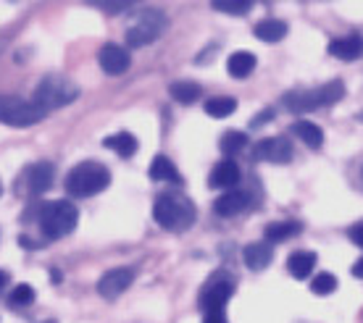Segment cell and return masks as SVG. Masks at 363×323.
<instances>
[{"label": "cell", "instance_id": "obj_1", "mask_svg": "<svg viewBox=\"0 0 363 323\" xmlns=\"http://www.w3.org/2000/svg\"><path fill=\"white\" fill-rule=\"evenodd\" d=\"M111 184V171L98 161L77 163L66 174V192L72 198H95Z\"/></svg>", "mask_w": 363, "mask_h": 323}, {"label": "cell", "instance_id": "obj_2", "mask_svg": "<svg viewBox=\"0 0 363 323\" xmlns=\"http://www.w3.org/2000/svg\"><path fill=\"white\" fill-rule=\"evenodd\" d=\"M345 98V84L340 79H332L327 84H321L316 90H295L284 95V108L292 110V113H311V110H318V108L335 106Z\"/></svg>", "mask_w": 363, "mask_h": 323}, {"label": "cell", "instance_id": "obj_3", "mask_svg": "<svg viewBox=\"0 0 363 323\" xmlns=\"http://www.w3.org/2000/svg\"><path fill=\"white\" fill-rule=\"evenodd\" d=\"M79 210L69 200H50L40 208V226L45 232L48 239H61L77 229Z\"/></svg>", "mask_w": 363, "mask_h": 323}, {"label": "cell", "instance_id": "obj_4", "mask_svg": "<svg viewBox=\"0 0 363 323\" xmlns=\"http://www.w3.org/2000/svg\"><path fill=\"white\" fill-rule=\"evenodd\" d=\"M79 84L72 81L69 76H45V79L37 84L35 90V103L43 110H55V108L72 106L74 100L79 98Z\"/></svg>", "mask_w": 363, "mask_h": 323}, {"label": "cell", "instance_id": "obj_5", "mask_svg": "<svg viewBox=\"0 0 363 323\" xmlns=\"http://www.w3.org/2000/svg\"><path fill=\"white\" fill-rule=\"evenodd\" d=\"M153 218L164 229L179 232V229H187L195 221V208H192L190 200L177 198V195H158L153 203Z\"/></svg>", "mask_w": 363, "mask_h": 323}, {"label": "cell", "instance_id": "obj_6", "mask_svg": "<svg viewBox=\"0 0 363 323\" xmlns=\"http://www.w3.org/2000/svg\"><path fill=\"white\" fill-rule=\"evenodd\" d=\"M166 27H169V21L161 11H143V13H137L135 21L127 27V45L129 47H145V45H153L158 37L164 35Z\"/></svg>", "mask_w": 363, "mask_h": 323}, {"label": "cell", "instance_id": "obj_7", "mask_svg": "<svg viewBox=\"0 0 363 323\" xmlns=\"http://www.w3.org/2000/svg\"><path fill=\"white\" fill-rule=\"evenodd\" d=\"M45 116H48V110H43L37 103L13 98V95H0V124L27 129V126L40 124Z\"/></svg>", "mask_w": 363, "mask_h": 323}, {"label": "cell", "instance_id": "obj_8", "mask_svg": "<svg viewBox=\"0 0 363 323\" xmlns=\"http://www.w3.org/2000/svg\"><path fill=\"white\" fill-rule=\"evenodd\" d=\"M132 281H135V268H111L100 276L98 295L103 300H116L132 287Z\"/></svg>", "mask_w": 363, "mask_h": 323}, {"label": "cell", "instance_id": "obj_9", "mask_svg": "<svg viewBox=\"0 0 363 323\" xmlns=\"http://www.w3.org/2000/svg\"><path fill=\"white\" fill-rule=\"evenodd\" d=\"M53 179H55V169L53 163H32L24 174H21V187L27 195H43L48 189L53 187Z\"/></svg>", "mask_w": 363, "mask_h": 323}, {"label": "cell", "instance_id": "obj_10", "mask_svg": "<svg viewBox=\"0 0 363 323\" xmlns=\"http://www.w3.org/2000/svg\"><path fill=\"white\" fill-rule=\"evenodd\" d=\"M253 155L258 161H266V163H290L292 161V142H287L284 137H266L261 142L255 144Z\"/></svg>", "mask_w": 363, "mask_h": 323}, {"label": "cell", "instance_id": "obj_11", "mask_svg": "<svg viewBox=\"0 0 363 323\" xmlns=\"http://www.w3.org/2000/svg\"><path fill=\"white\" fill-rule=\"evenodd\" d=\"M98 63H100V69H103L106 74H111V76H118V74H124L129 69L132 58H129V53L121 45H116V42H108V45L100 47Z\"/></svg>", "mask_w": 363, "mask_h": 323}, {"label": "cell", "instance_id": "obj_12", "mask_svg": "<svg viewBox=\"0 0 363 323\" xmlns=\"http://www.w3.org/2000/svg\"><path fill=\"white\" fill-rule=\"evenodd\" d=\"M232 295H235V287H232V281H227V278H216V281L206 284V289L200 292V307H203V310L224 307V305H227V300Z\"/></svg>", "mask_w": 363, "mask_h": 323}, {"label": "cell", "instance_id": "obj_13", "mask_svg": "<svg viewBox=\"0 0 363 323\" xmlns=\"http://www.w3.org/2000/svg\"><path fill=\"white\" fill-rule=\"evenodd\" d=\"M247 205H250V200H247L245 192H240V189H227V192L213 203V210H216V215H221V218H232V215L242 213Z\"/></svg>", "mask_w": 363, "mask_h": 323}, {"label": "cell", "instance_id": "obj_14", "mask_svg": "<svg viewBox=\"0 0 363 323\" xmlns=\"http://www.w3.org/2000/svg\"><path fill=\"white\" fill-rule=\"evenodd\" d=\"M237 181H240V166H237L232 158L216 163V166H213V171H211V187L235 189Z\"/></svg>", "mask_w": 363, "mask_h": 323}, {"label": "cell", "instance_id": "obj_15", "mask_svg": "<svg viewBox=\"0 0 363 323\" xmlns=\"http://www.w3.org/2000/svg\"><path fill=\"white\" fill-rule=\"evenodd\" d=\"M327 50H329V55H335L340 61H355L363 50V42H361V37H355V35L337 37V40L329 42Z\"/></svg>", "mask_w": 363, "mask_h": 323}, {"label": "cell", "instance_id": "obj_16", "mask_svg": "<svg viewBox=\"0 0 363 323\" xmlns=\"http://www.w3.org/2000/svg\"><path fill=\"white\" fill-rule=\"evenodd\" d=\"M147 174H150L153 181H164V184H179L182 181V174L177 171V166H174L166 155H155Z\"/></svg>", "mask_w": 363, "mask_h": 323}, {"label": "cell", "instance_id": "obj_17", "mask_svg": "<svg viewBox=\"0 0 363 323\" xmlns=\"http://www.w3.org/2000/svg\"><path fill=\"white\" fill-rule=\"evenodd\" d=\"M272 258H274V252L266 242H253L242 250V261H245L247 268H253V271H264L266 266L272 263Z\"/></svg>", "mask_w": 363, "mask_h": 323}, {"label": "cell", "instance_id": "obj_18", "mask_svg": "<svg viewBox=\"0 0 363 323\" xmlns=\"http://www.w3.org/2000/svg\"><path fill=\"white\" fill-rule=\"evenodd\" d=\"M316 252H292L290 258H287V271H290V276L295 278H308L311 273H313V268H316Z\"/></svg>", "mask_w": 363, "mask_h": 323}, {"label": "cell", "instance_id": "obj_19", "mask_svg": "<svg viewBox=\"0 0 363 323\" xmlns=\"http://www.w3.org/2000/svg\"><path fill=\"white\" fill-rule=\"evenodd\" d=\"M169 95H172L177 103H182V106H192V103H198V100L203 98V87H200L198 81L179 79V81H172Z\"/></svg>", "mask_w": 363, "mask_h": 323}, {"label": "cell", "instance_id": "obj_20", "mask_svg": "<svg viewBox=\"0 0 363 323\" xmlns=\"http://www.w3.org/2000/svg\"><path fill=\"white\" fill-rule=\"evenodd\" d=\"M292 132L298 137L300 142H306L311 150H321V144H324V132H321V126H316L313 121H295L292 126Z\"/></svg>", "mask_w": 363, "mask_h": 323}, {"label": "cell", "instance_id": "obj_21", "mask_svg": "<svg viewBox=\"0 0 363 323\" xmlns=\"http://www.w3.org/2000/svg\"><path fill=\"white\" fill-rule=\"evenodd\" d=\"M227 72L235 76V79H245L255 72V55L247 53V50H237V53L229 55L227 61Z\"/></svg>", "mask_w": 363, "mask_h": 323}, {"label": "cell", "instance_id": "obj_22", "mask_svg": "<svg viewBox=\"0 0 363 323\" xmlns=\"http://www.w3.org/2000/svg\"><path fill=\"white\" fill-rule=\"evenodd\" d=\"M255 37L261 42H281L287 37V24L279 18H264L255 24Z\"/></svg>", "mask_w": 363, "mask_h": 323}, {"label": "cell", "instance_id": "obj_23", "mask_svg": "<svg viewBox=\"0 0 363 323\" xmlns=\"http://www.w3.org/2000/svg\"><path fill=\"white\" fill-rule=\"evenodd\" d=\"M103 144H106L108 150H113L116 155H121V158H132V155L137 153V137L129 135V132H116V135L106 137Z\"/></svg>", "mask_w": 363, "mask_h": 323}, {"label": "cell", "instance_id": "obj_24", "mask_svg": "<svg viewBox=\"0 0 363 323\" xmlns=\"http://www.w3.org/2000/svg\"><path fill=\"white\" fill-rule=\"evenodd\" d=\"M295 234H300V224H295V221H274L264 229V237L269 242H284Z\"/></svg>", "mask_w": 363, "mask_h": 323}, {"label": "cell", "instance_id": "obj_25", "mask_svg": "<svg viewBox=\"0 0 363 323\" xmlns=\"http://www.w3.org/2000/svg\"><path fill=\"white\" fill-rule=\"evenodd\" d=\"M237 110L235 98H211L206 100V113L213 118H227Z\"/></svg>", "mask_w": 363, "mask_h": 323}, {"label": "cell", "instance_id": "obj_26", "mask_svg": "<svg viewBox=\"0 0 363 323\" xmlns=\"http://www.w3.org/2000/svg\"><path fill=\"white\" fill-rule=\"evenodd\" d=\"M255 0H211V6L221 13H229V16H242L253 8Z\"/></svg>", "mask_w": 363, "mask_h": 323}, {"label": "cell", "instance_id": "obj_27", "mask_svg": "<svg viewBox=\"0 0 363 323\" xmlns=\"http://www.w3.org/2000/svg\"><path fill=\"white\" fill-rule=\"evenodd\" d=\"M245 144H247V137L242 135V132H227V135L221 137L218 147H221V153L232 158V155L242 153V150H245Z\"/></svg>", "mask_w": 363, "mask_h": 323}, {"label": "cell", "instance_id": "obj_28", "mask_svg": "<svg viewBox=\"0 0 363 323\" xmlns=\"http://www.w3.org/2000/svg\"><path fill=\"white\" fill-rule=\"evenodd\" d=\"M335 289H337V276H335V273H327V271H324V273H316V276H313V281H311V292H313V295H318V297L332 295Z\"/></svg>", "mask_w": 363, "mask_h": 323}, {"label": "cell", "instance_id": "obj_29", "mask_svg": "<svg viewBox=\"0 0 363 323\" xmlns=\"http://www.w3.org/2000/svg\"><path fill=\"white\" fill-rule=\"evenodd\" d=\"M32 302H35V289L29 287V284H18L16 289H11L9 295L11 307H24V305H32Z\"/></svg>", "mask_w": 363, "mask_h": 323}, {"label": "cell", "instance_id": "obj_30", "mask_svg": "<svg viewBox=\"0 0 363 323\" xmlns=\"http://www.w3.org/2000/svg\"><path fill=\"white\" fill-rule=\"evenodd\" d=\"M98 8L108 11V13H121V11L132 8L135 3H140V0H92Z\"/></svg>", "mask_w": 363, "mask_h": 323}, {"label": "cell", "instance_id": "obj_31", "mask_svg": "<svg viewBox=\"0 0 363 323\" xmlns=\"http://www.w3.org/2000/svg\"><path fill=\"white\" fill-rule=\"evenodd\" d=\"M203 323H229V318L224 313V307H213V310H206Z\"/></svg>", "mask_w": 363, "mask_h": 323}, {"label": "cell", "instance_id": "obj_32", "mask_svg": "<svg viewBox=\"0 0 363 323\" xmlns=\"http://www.w3.org/2000/svg\"><path fill=\"white\" fill-rule=\"evenodd\" d=\"M350 239H353L358 247H363V224H355L353 229H350Z\"/></svg>", "mask_w": 363, "mask_h": 323}, {"label": "cell", "instance_id": "obj_33", "mask_svg": "<svg viewBox=\"0 0 363 323\" xmlns=\"http://www.w3.org/2000/svg\"><path fill=\"white\" fill-rule=\"evenodd\" d=\"M269 118H274V110H272V108H266L264 113H258V116L253 118V126L258 129V126H264L266 121H269Z\"/></svg>", "mask_w": 363, "mask_h": 323}, {"label": "cell", "instance_id": "obj_34", "mask_svg": "<svg viewBox=\"0 0 363 323\" xmlns=\"http://www.w3.org/2000/svg\"><path fill=\"white\" fill-rule=\"evenodd\" d=\"M353 276H355V278H363V258H361V261H355V266H353Z\"/></svg>", "mask_w": 363, "mask_h": 323}, {"label": "cell", "instance_id": "obj_35", "mask_svg": "<svg viewBox=\"0 0 363 323\" xmlns=\"http://www.w3.org/2000/svg\"><path fill=\"white\" fill-rule=\"evenodd\" d=\"M6 284H9V273H6V271H0V289L6 287Z\"/></svg>", "mask_w": 363, "mask_h": 323}, {"label": "cell", "instance_id": "obj_36", "mask_svg": "<svg viewBox=\"0 0 363 323\" xmlns=\"http://www.w3.org/2000/svg\"><path fill=\"white\" fill-rule=\"evenodd\" d=\"M43 323H55V321H43Z\"/></svg>", "mask_w": 363, "mask_h": 323}, {"label": "cell", "instance_id": "obj_37", "mask_svg": "<svg viewBox=\"0 0 363 323\" xmlns=\"http://www.w3.org/2000/svg\"><path fill=\"white\" fill-rule=\"evenodd\" d=\"M0 195H3V187H0Z\"/></svg>", "mask_w": 363, "mask_h": 323}]
</instances>
